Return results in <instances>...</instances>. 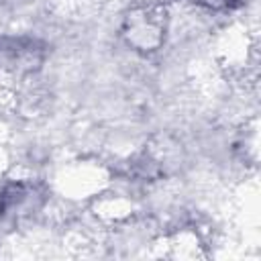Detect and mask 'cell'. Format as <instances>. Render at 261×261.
Returning a JSON list of instances; mask_svg holds the SVG:
<instances>
[{
    "label": "cell",
    "instance_id": "6da1fadb",
    "mask_svg": "<svg viewBox=\"0 0 261 261\" xmlns=\"http://www.w3.org/2000/svg\"><path fill=\"white\" fill-rule=\"evenodd\" d=\"M169 12L165 4L147 2L133 6L122 18V39L128 47L141 53L157 51L167 33Z\"/></svg>",
    "mask_w": 261,
    "mask_h": 261
},
{
    "label": "cell",
    "instance_id": "7a4b0ae2",
    "mask_svg": "<svg viewBox=\"0 0 261 261\" xmlns=\"http://www.w3.org/2000/svg\"><path fill=\"white\" fill-rule=\"evenodd\" d=\"M192 2H194L196 6H200V8L220 12V10H232V8L241 6L243 0H192Z\"/></svg>",
    "mask_w": 261,
    "mask_h": 261
}]
</instances>
